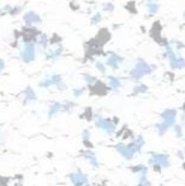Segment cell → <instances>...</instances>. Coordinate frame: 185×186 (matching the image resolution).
<instances>
[{
	"label": "cell",
	"instance_id": "cell-1",
	"mask_svg": "<svg viewBox=\"0 0 185 186\" xmlns=\"http://www.w3.org/2000/svg\"><path fill=\"white\" fill-rule=\"evenodd\" d=\"M150 165L154 166V169L160 171L161 167H168L170 165L169 162V156L166 155H162V153H159V155H154L150 160Z\"/></svg>",
	"mask_w": 185,
	"mask_h": 186
},
{
	"label": "cell",
	"instance_id": "cell-2",
	"mask_svg": "<svg viewBox=\"0 0 185 186\" xmlns=\"http://www.w3.org/2000/svg\"><path fill=\"white\" fill-rule=\"evenodd\" d=\"M95 124H97L98 128H102L103 131H105V132L109 133V134H112V133L114 132L116 125H117L114 122H112L110 119H103V118H99V117L97 118Z\"/></svg>",
	"mask_w": 185,
	"mask_h": 186
},
{
	"label": "cell",
	"instance_id": "cell-3",
	"mask_svg": "<svg viewBox=\"0 0 185 186\" xmlns=\"http://www.w3.org/2000/svg\"><path fill=\"white\" fill-rule=\"evenodd\" d=\"M117 151H118L123 157H126L127 160H131V158L133 157V155L136 153L132 143H131V144H119V146H117Z\"/></svg>",
	"mask_w": 185,
	"mask_h": 186
},
{
	"label": "cell",
	"instance_id": "cell-4",
	"mask_svg": "<svg viewBox=\"0 0 185 186\" xmlns=\"http://www.w3.org/2000/svg\"><path fill=\"white\" fill-rule=\"evenodd\" d=\"M149 72H151L150 66L147 65V63H145V62H140V63L133 68L132 76L136 77V79H140V77H142L143 75H146V73H149Z\"/></svg>",
	"mask_w": 185,
	"mask_h": 186
},
{
	"label": "cell",
	"instance_id": "cell-5",
	"mask_svg": "<svg viewBox=\"0 0 185 186\" xmlns=\"http://www.w3.org/2000/svg\"><path fill=\"white\" fill-rule=\"evenodd\" d=\"M70 179H71V182L74 184V186H88V179L85 175L80 174V172H76V174H71L70 175Z\"/></svg>",
	"mask_w": 185,
	"mask_h": 186
},
{
	"label": "cell",
	"instance_id": "cell-6",
	"mask_svg": "<svg viewBox=\"0 0 185 186\" xmlns=\"http://www.w3.org/2000/svg\"><path fill=\"white\" fill-rule=\"evenodd\" d=\"M22 57H23V60L26 61V62H29V61H32L33 58H34V48H33V46H27L24 49H23V52H22Z\"/></svg>",
	"mask_w": 185,
	"mask_h": 186
},
{
	"label": "cell",
	"instance_id": "cell-7",
	"mask_svg": "<svg viewBox=\"0 0 185 186\" xmlns=\"http://www.w3.org/2000/svg\"><path fill=\"white\" fill-rule=\"evenodd\" d=\"M143 143H145V142H143V138H142L141 136H138V137L136 138V141L132 143V144H133V148H135V151H136V152H138V151L141 150V148H142V146H143Z\"/></svg>",
	"mask_w": 185,
	"mask_h": 186
},
{
	"label": "cell",
	"instance_id": "cell-8",
	"mask_svg": "<svg viewBox=\"0 0 185 186\" xmlns=\"http://www.w3.org/2000/svg\"><path fill=\"white\" fill-rule=\"evenodd\" d=\"M122 60L118 57V56H112L109 60H108V65H110L113 68H117L118 67V62H121Z\"/></svg>",
	"mask_w": 185,
	"mask_h": 186
},
{
	"label": "cell",
	"instance_id": "cell-9",
	"mask_svg": "<svg viewBox=\"0 0 185 186\" xmlns=\"http://www.w3.org/2000/svg\"><path fill=\"white\" fill-rule=\"evenodd\" d=\"M24 95H26V101H31V100H36V95H34V92L32 91L31 87H28L26 91H24Z\"/></svg>",
	"mask_w": 185,
	"mask_h": 186
},
{
	"label": "cell",
	"instance_id": "cell-10",
	"mask_svg": "<svg viewBox=\"0 0 185 186\" xmlns=\"http://www.w3.org/2000/svg\"><path fill=\"white\" fill-rule=\"evenodd\" d=\"M61 109V105L59 104V103H56V104H53L52 106H51V109H50V117H52L53 114H56L57 111Z\"/></svg>",
	"mask_w": 185,
	"mask_h": 186
},
{
	"label": "cell",
	"instance_id": "cell-11",
	"mask_svg": "<svg viewBox=\"0 0 185 186\" xmlns=\"http://www.w3.org/2000/svg\"><path fill=\"white\" fill-rule=\"evenodd\" d=\"M110 86H112L113 89H118L121 86V82L118 79H114V77H110Z\"/></svg>",
	"mask_w": 185,
	"mask_h": 186
},
{
	"label": "cell",
	"instance_id": "cell-12",
	"mask_svg": "<svg viewBox=\"0 0 185 186\" xmlns=\"http://www.w3.org/2000/svg\"><path fill=\"white\" fill-rule=\"evenodd\" d=\"M149 10H150L151 13L157 12V5H156V4H150V5H149Z\"/></svg>",
	"mask_w": 185,
	"mask_h": 186
},
{
	"label": "cell",
	"instance_id": "cell-13",
	"mask_svg": "<svg viewBox=\"0 0 185 186\" xmlns=\"http://www.w3.org/2000/svg\"><path fill=\"white\" fill-rule=\"evenodd\" d=\"M146 90H147L146 86H138V87L135 89V92H142V91H146Z\"/></svg>",
	"mask_w": 185,
	"mask_h": 186
},
{
	"label": "cell",
	"instance_id": "cell-14",
	"mask_svg": "<svg viewBox=\"0 0 185 186\" xmlns=\"http://www.w3.org/2000/svg\"><path fill=\"white\" fill-rule=\"evenodd\" d=\"M84 91V89H81V90H76V91H74V94H75L76 96H79V95H81V92Z\"/></svg>",
	"mask_w": 185,
	"mask_h": 186
},
{
	"label": "cell",
	"instance_id": "cell-15",
	"mask_svg": "<svg viewBox=\"0 0 185 186\" xmlns=\"http://www.w3.org/2000/svg\"><path fill=\"white\" fill-rule=\"evenodd\" d=\"M3 67H4V62L0 60V70H3Z\"/></svg>",
	"mask_w": 185,
	"mask_h": 186
}]
</instances>
